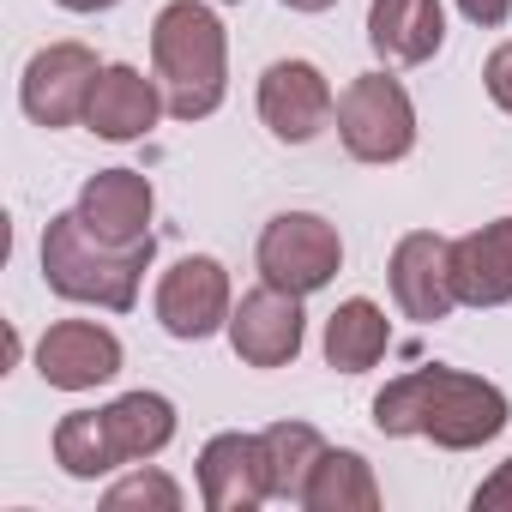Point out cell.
I'll list each match as a JSON object with an SVG mask.
<instances>
[{
    "label": "cell",
    "mask_w": 512,
    "mask_h": 512,
    "mask_svg": "<svg viewBox=\"0 0 512 512\" xmlns=\"http://www.w3.org/2000/svg\"><path fill=\"white\" fill-rule=\"evenodd\" d=\"M506 392L464 374V368H446V362H428V368H410L398 380H386V392L374 398V428L392 434V440H434L446 452H476L488 446L500 428H506Z\"/></svg>",
    "instance_id": "6da1fadb"
},
{
    "label": "cell",
    "mask_w": 512,
    "mask_h": 512,
    "mask_svg": "<svg viewBox=\"0 0 512 512\" xmlns=\"http://www.w3.org/2000/svg\"><path fill=\"white\" fill-rule=\"evenodd\" d=\"M151 67L163 85V103L175 121H205L217 115L229 91V37L211 7L199 0H169L151 25Z\"/></svg>",
    "instance_id": "7a4b0ae2"
},
{
    "label": "cell",
    "mask_w": 512,
    "mask_h": 512,
    "mask_svg": "<svg viewBox=\"0 0 512 512\" xmlns=\"http://www.w3.org/2000/svg\"><path fill=\"white\" fill-rule=\"evenodd\" d=\"M145 266H151V241L145 247H109L79 223V211L49 217V229H43V278L61 302L127 314L139 302Z\"/></svg>",
    "instance_id": "3957f363"
},
{
    "label": "cell",
    "mask_w": 512,
    "mask_h": 512,
    "mask_svg": "<svg viewBox=\"0 0 512 512\" xmlns=\"http://www.w3.org/2000/svg\"><path fill=\"white\" fill-rule=\"evenodd\" d=\"M253 260H260V278H266L272 290L314 296V290H326V284L338 278L344 241H338V229H332L320 211H278V217L260 229Z\"/></svg>",
    "instance_id": "277c9868"
},
{
    "label": "cell",
    "mask_w": 512,
    "mask_h": 512,
    "mask_svg": "<svg viewBox=\"0 0 512 512\" xmlns=\"http://www.w3.org/2000/svg\"><path fill=\"white\" fill-rule=\"evenodd\" d=\"M338 139L356 163H398L416 145V103L398 79L362 73L338 97Z\"/></svg>",
    "instance_id": "5b68a950"
},
{
    "label": "cell",
    "mask_w": 512,
    "mask_h": 512,
    "mask_svg": "<svg viewBox=\"0 0 512 512\" xmlns=\"http://www.w3.org/2000/svg\"><path fill=\"white\" fill-rule=\"evenodd\" d=\"M229 314H235V296H229V272L211 260V253H187L175 260L157 284V320L169 338L181 344H199L211 332H229Z\"/></svg>",
    "instance_id": "8992f818"
},
{
    "label": "cell",
    "mask_w": 512,
    "mask_h": 512,
    "mask_svg": "<svg viewBox=\"0 0 512 512\" xmlns=\"http://www.w3.org/2000/svg\"><path fill=\"white\" fill-rule=\"evenodd\" d=\"M97 73L103 67L85 43H49V49L31 55V67L19 79V103L37 127H73V121H85Z\"/></svg>",
    "instance_id": "52a82bcc"
},
{
    "label": "cell",
    "mask_w": 512,
    "mask_h": 512,
    "mask_svg": "<svg viewBox=\"0 0 512 512\" xmlns=\"http://www.w3.org/2000/svg\"><path fill=\"white\" fill-rule=\"evenodd\" d=\"M302 338H308V314H302V296L290 290H247L229 314V344L247 368H290L302 356Z\"/></svg>",
    "instance_id": "ba28073f"
},
{
    "label": "cell",
    "mask_w": 512,
    "mask_h": 512,
    "mask_svg": "<svg viewBox=\"0 0 512 512\" xmlns=\"http://www.w3.org/2000/svg\"><path fill=\"white\" fill-rule=\"evenodd\" d=\"M386 278H392V302L416 326H434V320H446L458 308V290H452V241L434 235V229H410L392 247Z\"/></svg>",
    "instance_id": "9c48e42d"
},
{
    "label": "cell",
    "mask_w": 512,
    "mask_h": 512,
    "mask_svg": "<svg viewBox=\"0 0 512 512\" xmlns=\"http://www.w3.org/2000/svg\"><path fill=\"white\" fill-rule=\"evenodd\" d=\"M332 115H338V103H332V85L314 61H272L260 73V121L272 127V139L308 145L326 133Z\"/></svg>",
    "instance_id": "30bf717a"
},
{
    "label": "cell",
    "mask_w": 512,
    "mask_h": 512,
    "mask_svg": "<svg viewBox=\"0 0 512 512\" xmlns=\"http://www.w3.org/2000/svg\"><path fill=\"white\" fill-rule=\"evenodd\" d=\"M37 374L55 392H91L121 374V338L97 320H61L37 344Z\"/></svg>",
    "instance_id": "8fae6325"
},
{
    "label": "cell",
    "mask_w": 512,
    "mask_h": 512,
    "mask_svg": "<svg viewBox=\"0 0 512 512\" xmlns=\"http://www.w3.org/2000/svg\"><path fill=\"white\" fill-rule=\"evenodd\" d=\"M199 500L211 512H253L260 500H272L266 440L260 434H211L199 452Z\"/></svg>",
    "instance_id": "7c38bea8"
},
{
    "label": "cell",
    "mask_w": 512,
    "mask_h": 512,
    "mask_svg": "<svg viewBox=\"0 0 512 512\" xmlns=\"http://www.w3.org/2000/svg\"><path fill=\"white\" fill-rule=\"evenodd\" d=\"M73 211H79V223L97 241H109V247H145L151 241L157 199H151V181L139 169H97L79 187V205Z\"/></svg>",
    "instance_id": "4fadbf2b"
},
{
    "label": "cell",
    "mask_w": 512,
    "mask_h": 512,
    "mask_svg": "<svg viewBox=\"0 0 512 512\" xmlns=\"http://www.w3.org/2000/svg\"><path fill=\"white\" fill-rule=\"evenodd\" d=\"M163 85L145 79L139 67H103L97 85H91V103H85V127L109 145H127V139H145L163 115Z\"/></svg>",
    "instance_id": "5bb4252c"
},
{
    "label": "cell",
    "mask_w": 512,
    "mask_h": 512,
    "mask_svg": "<svg viewBox=\"0 0 512 512\" xmlns=\"http://www.w3.org/2000/svg\"><path fill=\"white\" fill-rule=\"evenodd\" d=\"M452 290L464 308H506L512 302V217H494L452 241Z\"/></svg>",
    "instance_id": "9a60e30c"
},
{
    "label": "cell",
    "mask_w": 512,
    "mask_h": 512,
    "mask_svg": "<svg viewBox=\"0 0 512 512\" xmlns=\"http://www.w3.org/2000/svg\"><path fill=\"white\" fill-rule=\"evenodd\" d=\"M368 43L386 67H422L446 43L440 0H368Z\"/></svg>",
    "instance_id": "2e32d148"
},
{
    "label": "cell",
    "mask_w": 512,
    "mask_h": 512,
    "mask_svg": "<svg viewBox=\"0 0 512 512\" xmlns=\"http://www.w3.org/2000/svg\"><path fill=\"white\" fill-rule=\"evenodd\" d=\"M103 422H109V440H115L121 464H145L175 440V404L163 392H121L103 410Z\"/></svg>",
    "instance_id": "e0dca14e"
},
{
    "label": "cell",
    "mask_w": 512,
    "mask_h": 512,
    "mask_svg": "<svg viewBox=\"0 0 512 512\" xmlns=\"http://www.w3.org/2000/svg\"><path fill=\"white\" fill-rule=\"evenodd\" d=\"M386 350H392V326H386V314H380L368 296L338 302V314L326 320V362H332L338 374H368Z\"/></svg>",
    "instance_id": "ac0fdd59"
},
{
    "label": "cell",
    "mask_w": 512,
    "mask_h": 512,
    "mask_svg": "<svg viewBox=\"0 0 512 512\" xmlns=\"http://www.w3.org/2000/svg\"><path fill=\"white\" fill-rule=\"evenodd\" d=\"M308 512H374L380 506V482L368 470L362 452H320L314 476H308V494H302Z\"/></svg>",
    "instance_id": "d6986e66"
},
{
    "label": "cell",
    "mask_w": 512,
    "mask_h": 512,
    "mask_svg": "<svg viewBox=\"0 0 512 512\" xmlns=\"http://www.w3.org/2000/svg\"><path fill=\"white\" fill-rule=\"evenodd\" d=\"M260 440H266L272 500H302V494H308V476H314V464H320V452H326L320 428H308V422H272Z\"/></svg>",
    "instance_id": "ffe728a7"
},
{
    "label": "cell",
    "mask_w": 512,
    "mask_h": 512,
    "mask_svg": "<svg viewBox=\"0 0 512 512\" xmlns=\"http://www.w3.org/2000/svg\"><path fill=\"white\" fill-rule=\"evenodd\" d=\"M55 464H61L67 476H79V482H97V476H109V470L121 464L103 410H73V416L55 422Z\"/></svg>",
    "instance_id": "44dd1931"
},
{
    "label": "cell",
    "mask_w": 512,
    "mask_h": 512,
    "mask_svg": "<svg viewBox=\"0 0 512 512\" xmlns=\"http://www.w3.org/2000/svg\"><path fill=\"white\" fill-rule=\"evenodd\" d=\"M103 506H109V512H127V506L181 512V488H175V476H163V470H133L127 482H115V488L103 494Z\"/></svg>",
    "instance_id": "7402d4cb"
},
{
    "label": "cell",
    "mask_w": 512,
    "mask_h": 512,
    "mask_svg": "<svg viewBox=\"0 0 512 512\" xmlns=\"http://www.w3.org/2000/svg\"><path fill=\"white\" fill-rule=\"evenodd\" d=\"M482 85H488L494 109H506V115H512V43H500V49L488 55V67H482Z\"/></svg>",
    "instance_id": "603a6c76"
},
{
    "label": "cell",
    "mask_w": 512,
    "mask_h": 512,
    "mask_svg": "<svg viewBox=\"0 0 512 512\" xmlns=\"http://www.w3.org/2000/svg\"><path fill=\"white\" fill-rule=\"evenodd\" d=\"M470 506H476V512H512V458L470 494Z\"/></svg>",
    "instance_id": "cb8c5ba5"
},
{
    "label": "cell",
    "mask_w": 512,
    "mask_h": 512,
    "mask_svg": "<svg viewBox=\"0 0 512 512\" xmlns=\"http://www.w3.org/2000/svg\"><path fill=\"white\" fill-rule=\"evenodd\" d=\"M458 13H464L470 25L494 31V25H506V19H512V0H458Z\"/></svg>",
    "instance_id": "d4e9b609"
},
{
    "label": "cell",
    "mask_w": 512,
    "mask_h": 512,
    "mask_svg": "<svg viewBox=\"0 0 512 512\" xmlns=\"http://www.w3.org/2000/svg\"><path fill=\"white\" fill-rule=\"evenodd\" d=\"M55 7H67V13H109L115 0H55Z\"/></svg>",
    "instance_id": "484cf974"
},
{
    "label": "cell",
    "mask_w": 512,
    "mask_h": 512,
    "mask_svg": "<svg viewBox=\"0 0 512 512\" xmlns=\"http://www.w3.org/2000/svg\"><path fill=\"white\" fill-rule=\"evenodd\" d=\"M290 13H326V7H338V0H284Z\"/></svg>",
    "instance_id": "4316f807"
},
{
    "label": "cell",
    "mask_w": 512,
    "mask_h": 512,
    "mask_svg": "<svg viewBox=\"0 0 512 512\" xmlns=\"http://www.w3.org/2000/svg\"><path fill=\"white\" fill-rule=\"evenodd\" d=\"M223 7H241V0H223Z\"/></svg>",
    "instance_id": "83f0119b"
}]
</instances>
